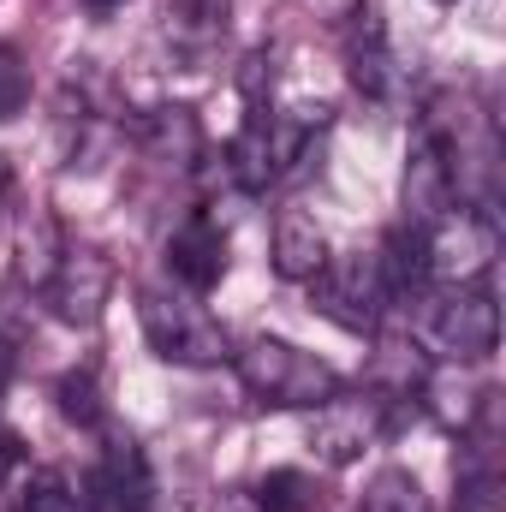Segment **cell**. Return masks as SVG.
<instances>
[{"instance_id":"14","label":"cell","mask_w":506,"mask_h":512,"mask_svg":"<svg viewBox=\"0 0 506 512\" xmlns=\"http://www.w3.org/2000/svg\"><path fill=\"white\" fill-rule=\"evenodd\" d=\"M358 512H429V495H423V483H417L411 471L387 465V471H376V477L364 483Z\"/></svg>"},{"instance_id":"11","label":"cell","mask_w":506,"mask_h":512,"mask_svg":"<svg viewBox=\"0 0 506 512\" xmlns=\"http://www.w3.org/2000/svg\"><path fill=\"white\" fill-rule=\"evenodd\" d=\"M90 501H102V507H114V512H143L149 507V465H143L137 441H114V447H108Z\"/></svg>"},{"instance_id":"16","label":"cell","mask_w":506,"mask_h":512,"mask_svg":"<svg viewBox=\"0 0 506 512\" xmlns=\"http://www.w3.org/2000/svg\"><path fill=\"white\" fill-rule=\"evenodd\" d=\"M251 501L256 512H310L316 507V483L304 471H268V477H256Z\"/></svg>"},{"instance_id":"17","label":"cell","mask_w":506,"mask_h":512,"mask_svg":"<svg viewBox=\"0 0 506 512\" xmlns=\"http://www.w3.org/2000/svg\"><path fill=\"white\" fill-rule=\"evenodd\" d=\"M54 399H60V411H66L72 423H96V417H102V387H96V376H90V370L60 376Z\"/></svg>"},{"instance_id":"13","label":"cell","mask_w":506,"mask_h":512,"mask_svg":"<svg viewBox=\"0 0 506 512\" xmlns=\"http://www.w3.org/2000/svg\"><path fill=\"white\" fill-rule=\"evenodd\" d=\"M167 36L185 54H203L227 36V0H173L167 6Z\"/></svg>"},{"instance_id":"21","label":"cell","mask_w":506,"mask_h":512,"mask_svg":"<svg viewBox=\"0 0 506 512\" xmlns=\"http://www.w3.org/2000/svg\"><path fill=\"white\" fill-rule=\"evenodd\" d=\"M209 512H256V501H251V489H233V495H221Z\"/></svg>"},{"instance_id":"19","label":"cell","mask_w":506,"mask_h":512,"mask_svg":"<svg viewBox=\"0 0 506 512\" xmlns=\"http://www.w3.org/2000/svg\"><path fill=\"white\" fill-rule=\"evenodd\" d=\"M18 477H24V441L0 429V489H18Z\"/></svg>"},{"instance_id":"6","label":"cell","mask_w":506,"mask_h":512,"mask_svg":"<svg viewBox=\"0 0 506 512\" xmlns=\"http://www.w3.org/2000/svg\"><path fill=\"white\" fill-rule=\"evenodd\" d=\"M393 399H399V393H346V387H340L328 405L310 411V447H316L328 465H352L370 441L387 435Z\"/></svg>"},{"instance_id":"1","label":"cell","mask_w":506,"mask_h":512,"mask_svg":"<svg viewBox=\"0 0 506 512\" xmlns=\"http://www.w3.org/2000/svg\"><path fill=\"white\" fill-rule=\"evenodd\" d=\"M227 364L256 405H274V411H316L346 387V376L328 358H316L292 340H274V334H251Z\"/></svg>"},{"instance_id":"15","label":"cell","mask_w":506,"mask_h":512,"mask_svg":"<svg viewBox=\"0 0 506 512\" xmlns=\"http://www.w3.org/2000/svg\"><path fill=\"white\" fill-rule=\"evenodd\" d=\"M60 251H66V239L54 233V221L24 227V233H18V280H24L30 292H42L48 274H54V262H60Z\"/></svg>"},{"instance_id":"24","label":"cell","mask_w":506,"mask_h":512,"mask_svg":"<svg viewBox=\"0 0 506 512\" xmlns=\"http://www.w3.org/2000/svg\"><path fill=\"white\" fill-rule=\"evenodd\" d=\"M435 6H453V0H435Z\"/></svg>"},{"instance_id":"20","label":"cell","mask_w":506,"mask_h":512,"mask_svg":"<svg viewBox=\"0 0 506 512\" xmlns=\"http://www.w3.org/2000/svg\"><path fill=\"white\" fill-rule=\"evenodd\" d=\"M12 370H18V334L0 322V393H6V382H12Z\"/></svg>"},{"instance_id":"12","label":"cell","mask_w":506,"mask_h":512,"mask_svg":"<svg viewBox=\"0 0 506 512\" xmlns=\"http://www.w3.org/2000/svg\"><path fill=\"white\" fill-rule=\"evenodd\" d=\"M352 78H358V90H370V96H387V84H393L387 30H381V12L370 0L358 6V24H352Z\"/></svg>"},{"instance_id":"10","label":"cell","mask_w":506,"mask_h":512,"mask_svg":"<svg viewBox=\"0 0 506 512\" xmlns=\"http://www.w3.org/2000/svg\"><path fill=\"white\" fill-rule=\"evenodd\" d=\"M328 262V239L304 209H280L274 221V274L280 280H316V268Z\"/></svg>"},{"instance_id":"8","label":"cell","mask_w":506,"mask_h":512,"mask_svg":"<svg viewBox=\"0 0 506 512\" xmlns=\"http://www.w3.org/2000/svg\"><path fill=\"white\" fill-rule=\"evenodd\" d=\"M108 298H114V262L102 251H90V245H66L54 274H48V286H42V304L66 328H96Z\"/></svg>"},{"instance_id":"18","label":"cell","mask_w":506,"mask_h":512,"mask_svg":"<svg viewBox=\"0 0 506 512\" xmlns=\"http://www.w3.org/2000/svg\"><path fill=\"white\" fill-rule=\"evenodd\" d=\"M24 102H30V72L18 66V54L0 48V120H18Z\"/></svg>"},{"instance_id":"23","label":"cell","mask_w":506,"mask_h":512,"mask_svg":"<svg viewBox=\"0 0 506 512\" xmlns=\"http://www.w3.org/2000/svg\"><path fill=\"white\" fill-rule=\"evenodd\" d=\"M90 12H114V6H126V0H84Z\"/></svg>"},{"instance_id":"3","label":"cell","mask_w":506,"mask_h":512,"mask_svg":"<svg viewBox=\"0 0 506 512\" xmlns=\"http://www.w3.org/2000/svg\"><path fill=\"white\" fill-rule=\"evenodd\" d=\"M417 346L441 364H483L501 346V304L489 286H423Z\"/></svg>"},{"instance_id":"5","label":"cell","mask_w":506,"mask_h":512,"mask_svg":"<svg viewBox=\"0 0 506 512\" xmlns=\"http://www.w3.org/2000/svg\"><path fill=\"white\" fill-rule=\"evenodd\" d=\"M310 298L328 322L352 328V334H376L381 316L393 310V286L381 274V256L376 251H340L328 256L310 280Z\"/></svg>"},{"instance_id":"2","label":"cell","mask_w":506,"mask_h":512,"mask_svg":"<svg viewBox=\"0 0 506 512\" xmlns=\"http://www.w3.org/2000/svg\"><path fill=\"white\" fill-rule=\"evenodd\" d=\"M137 322H143V340L161 364H179V370H209V364H227L233 358V340L227 328L203 310L197 292L185 286H137Z\"/></svg>"},{"instance_id":"22","label":"cell","mask_w":506,"mask_h":512,"mask_svg":"<svg viewBox=\"0 0 506 512\" xmlns=\"http://www.w3.org/2000/svg\"><path fill=\"white\" fill-rule=\"evenodd\" d=\"M6 191H12V161L0 155V197H6Z\"/></svg>"},{"instance_id":"9","label":"cell","mask_w":506,"mask_h":512,"mask_svg":"<svg viewBox=\"0 0 506 512\" xmlns=\"http://www.w3.org/2000/svg\"><path fill=\"white\" fill-rule=\"evenodd\" d=\"M167 274H173V286H185L197 298L209 286H221V274H227V233H221V221L209 209H197V215H185L173 227V239H167Z\"/></svg>"},{"instance_id":"4","label":"cell","mask_w":506,"mask_h":512,"mask_svg":"<svg viewBox=\"0 0 506 512\" xmlns=\"http://www.w3.org/2000/svg\"><path fill=\"white\" fill-rule=\"evenodd\" d=\"M501 256V227L477 203H453L423 227V286H483Z\"/></svg>"},{"instance_id":"7","label":"cell","mask_w":506,"mask_h":512,"mask_svg":"<svg viewBox=\"0 0 506 512\" xmlns=\"http://www.w3.org/2000/svg\"><path fill=\"white\" fill-rule=\"evenodd\" d=\"M399 191H405V221L411 227H429L459 203V149L441 126H417Z\"/></svg>"}]
</instances>
